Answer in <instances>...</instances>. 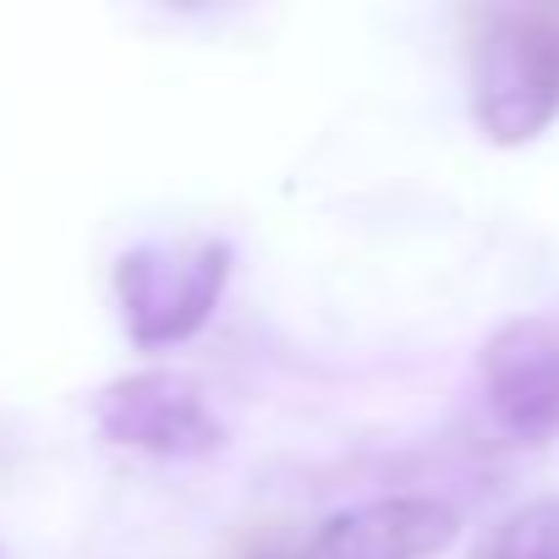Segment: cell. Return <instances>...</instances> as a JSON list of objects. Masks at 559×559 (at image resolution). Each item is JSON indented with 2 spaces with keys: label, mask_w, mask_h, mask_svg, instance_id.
<instances>
[{
  "label": "cell",
  "mask_w": 559,
  "mask_h": 559,
  "mask_svg": "<svg viewBox=\"0 0 559 559\" xmlns=\"http://www.w3.org/2000/svg\"><path fill=\"white\" fill-rule=\"evenodd\" d=\"M472 121L493 148H526L559 121V12L504 7L483 17Z\"/></svg>",
  "instance_id": "7a4b0ae2"
},
{
  "label": "cell",
  "mask_w": 559,
  "mask_h": 559,
  "mask_svg": "<svg viewBox=\"0 0 559 559\" xmlns=\"http://www.w3.org/2000/svg\"><path fill=\"white\" fill-rule=\"evenodd\" d=\"M455 532L461 521L444 499L384 493L324 515L319 532L297 548H258L252 559H433L455 543Z\"/></svg>",
  "instance_id": "5b68a950"
},
{
  "label": "cell",
  "mask_w": 559,
  "mask_h": 559,
  "mask_svg": "<svg viewBox=\"0 0 559 559\" xmlns=\"http://www.w3.org/2000/svg\"><path fill=\"white\" fill-rule=\"evenodd\" d=\"M230 274H236V247L225 236L127 247L110 269V292H116L127 341L138 352H170L192 341L225 302Z\"/></svg>",
  "instance_id": "6da1fadb"
},
{
  "label": "cell",
  "mask_w": 559,
  "mask_h": 559,
  "mask_svg": "<svg viewBox=\"0 0 559 559\" xmlns=\"http://www.w3.org/2000/svg\"><path fill=\"white\" fill-rule=\"evenodd\" d=\"M472 559H559V493H543V499H526L521 510L499 515Z\"/></svg>",
  "instance_id": "8992f818"
},
{
  "label": "cell",
  "mask_w": 559,
  "mask_h": 559,
  "mask_svg": "<svg viewBox=\"0 0 559 559\" xmlns=\"http://www.w3.org/2000/svg\"><path fill=\"white\" fill-rule=\"evenodd\" d=\"M88 412L105 444H121L154 461H203L225 450V423L214 417L203 384L176 368L121 373L94 395Z\"/></svg>",
  "instance_id": "3957f363"
},
{
  "label": "cell",
  "mask_w": 559,
  "mask_h": 559,
  "mask_svg": "<svg viewBox=\"0 0 559 559\" xmlns=\"http://www.w3.org/2000/svg\"><path fill=\"white\" fill-rule=\"evenodd\" d=\"M477 395L510 439L559 433V319L526 313L499 324L477 352Z\"/></svg>",
  "instance_id": "277c9868"
}]
</instances>
